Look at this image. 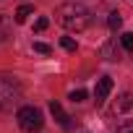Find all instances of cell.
<instances>
[{
    "label": "cell",
    "mask_w": 133,
    "mask_h": 133,
    "mask_svg": "<svg viewBox=\"0 0 133 133\" xmlns=\"http://www.w3.org/2000/svg\"><path fill=\"white\" fill-rule=\"evenodd\" d=\"M55 21H57L63 29H68V31H84V29H89V24H91V11H89L84 3L71 0V3L57 5Z\"/></svg>",
    "instance_id": "cell-1"
},
{
    "label": "cell",
    "mask_w": 133,
    "mask_h": 133,
    "mask_svg": "<svg viewBox=\"0 0 133 133\" xmlns=\"http://www.w3.org/2000/svg\"><path fill=\"white\" fill-rule=\"evenodd\" d=\"M110 117H112L117 125H130V123H133V94H130V91L120 94V97L112 102Z\"/></svg>",
    "instance_id": "cell-2"
},
{
    "label": "cell",
    "mask_w": 133,
    "mask_h": 133,
    "mask_svg": "<svg viewBox=\"0 0 133 133\" xmlns=\"http://www.w3.org/2000/svg\"><path fill=\"white\" fill-rule=\"evenodd\" d=\"M21 99V84L11 76H0V110H8Z\"/></svg>",
    "instance_id": "cell-3"
},
{
    "label": "cell",
    "mask_w": 133,
    "mask_h": 133,
    "mask_svg": "<svg viewBox=\"0 0 133 133\" xmlns=\"http://www.w3.org/2000/svg\"><path fill=\"white\" fill-rule=\"evenodd\" d=\"M16 117H18V125H21V130H26V133L42 130V125H44L42 110H37V107H21Z\"/></svg>",
    "instance_id": "cell-4"
},
{
    "label": "cell",
    "mask_w": 133,
    "mask_h": 133,
    "mask_svg": "<svg viewBox=\"0 0 133 133\" xmlns=\"http://www.w3.org/2000/svg\"><path fill=\"white\" fill-rule=\"evenodd\" d=\"M110 91H112V78H110V76H102V78L97 81V89H94V102H97V107L104 104V99L110 97Z\"/></svg>",
    "instance_id": "cell-5"
},
{
    "label": "cell",
    "mask_w": 133,
    "mask_h": 133,
    "mask_svg": "<svg viewBox=\"0 0 133 133\" xmlns=\"http://www.w3.org/2000/svg\"><path fill=\"white\" fill-rule=\"evenodd\" d=\"M50 112H52V117H55L65 130H71V117L65 115V110L60 107V102H55V99H52V102H50Z\"/></svg>",
    "instance_id": "cell-6"
},
{
    "label": "cell",
    "mask_w": 133,
    "mask_h": 133,
    "mask_svg": "<svg viewBox=\"0 0 133 133\" xmlns=\"http://www.w3.org/2000/svg\"><path fill=\"white\" fill-rule=\"evenodd\" d=\"M102 57H107V60H120V50H117V42H115V39H110V42L102 44Z\"/></svg>",
    "instance_id": "cell-7"
},
{
    "label": "cell",
    "mask_w": 133,
    "mask_h": 133,
    "mask_svg": "<svg viewBox=\"0 0 133 133\" xmlns=\"http://www.w3.org/2000/svg\"><path fill=\"white\" fill-rule=\"evenodd\" d=\"M34 13V5H21L16 11V24H26V18Z\"/></svg>",
    "instance_id": "cell-8"
},
{
    "label": "cell",
    "mask_w": 133,
    "mask_h": 133,
    "mask_svg": "<svg viewBox=\"0 0 133 133\" xmlns=\"http://www.w3.org/2000/svg\"><path fill=\"white\" fill-rule=\"evenodd\" d=\"M8 31H11V18L5 13H0V42L8 37Z\"/></svg>",
    "instance_id": "cell-9"
},
{
    "label": "cell",
    "mask_w": 133,
    "mask_h": 133,
    "mask_svg": "<svg viewBox=\"0 0 133 133\" xmlns=\"http://www.w3.org/2000/svg\"><path fill=\"white\" fill-rule=\"evenodd\" d=\"M107 26H110L112 31H117V29L123 26V18H120V13H110V16H107Z\"/></svg>",
    "instance_id": "cell-10"
},
{
    "label": "cell",
    "mask_w": 133,
    "mask_h": 133,
    "mask_svg": "<svg viewBox=\"0 0 133 133\" xmlns=\"http://www.w3.org/2000/svg\"><path fill=\"white\" fill-rule=\"evenodd\" d=\"M120 44H123L125 52H133V31H125V34L120 37Z\"/></svg>",
    "instance_id": "cell-11"
},
{
    "label": "cell",
    "mask_w": 133,
    "mask_h": 133,
    "mask_svg": "<svg viewBox=\"0 0 133 133\" xmlns=\"http://www.w3.org/2000/svg\"><path fill=\"white\" fill-rule=\"evenodd\" d=\"M60 44H63L65 50H68V52H76V47H78L73 37H63V39H60Z\"/></svg>",
    "instance_id": "cell-12"
},
{
    "label": "cell",
    "mask_w": 133,
    "mask_h": 133,
    "mask_svg": "<svg viewBox=\"0 0 133 133\" xmlns=\"http://www.w3.org/2000/svg\"><path fill=\"white\" fill-rule=\"evenodd\" d=\"M34 52H39V55H50V52H52V47H50V44H44V42H34Z\"/></svg>",
    "instance_id": "cell-13"
},
{
    "label": "cell",
    "mask_w": 133,
    "mask_h": 133,
    "mask_svg": "<svg viewBox=\"0 0 133 133\" xmlns=\"http://www.w3.org/2000/svg\"><path fill=\"white\" fill-rule=\"evenodd\" d=\"M86 99V89H73L71 91V102H84Z\"/></svg>",
    "instance_id": "cell-14"
},
{
    "label": "cell",
    "mask_w": 133,
    "mask_h": 133,
    "mask_svg": "<svg viewBox=\"0 0 133 133\" xmlns=\"http://www.w3.org/2000/svg\"><path fill=\"white\" fill-rule=\"evenodd\" d=\"M47 26H50V21H47V18L42 16V18H37V24H34V31H44Z\"/></svg>",
    "instance_id": "cell-15"
},
{
    "label": "cell",
    "mask_w": 133,
    "mask_h": 133,
    "mask_svg": "<svg viewBox=\"0 0 133 133\" xmlns=\"http://www.w3.org/2000/svg\"><path fill=\"white\" fill-rule=\"evenodd\" d=\"M130 133H133V130H130Z\"/></svg>",
    "instance_id": "cell-16"
}]
</instances>
